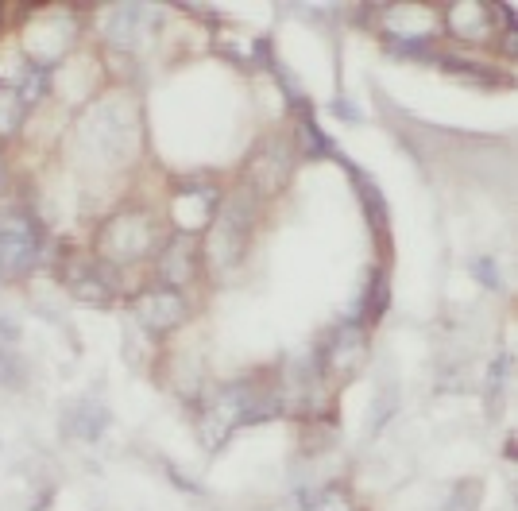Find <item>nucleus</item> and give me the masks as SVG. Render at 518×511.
<instances>
[{"instance_id":"nucleus-1","label":"nucleus","mask_w":518,"mask_h":511,"mask_svg":"<svg viewBox=\"0 0 518 511\" xmlns=\"http://www.w3.org/2000/svg\"><path fill=\"white\" fill-rule=\"evenodd\" d=\"M78 140L86 144V155L116 163L128 151H136L132 148L136 144V117L120 101L105 97V101H97L86 117L78 121Z\"/></svg>"},{"instance_id":"nucleus-2","label":"nucleus","mask_w":518,"mask_h":511,"mask_svg":"<svg viewBox=\"0 0 518 511\" xmlns=\"http://www.w3.org/2000/svg\"><path fill=\"white\" fill-rule=\"evenodd\" d=\"M256 206H259L256 194L240 190L225 210H217L213 233H209V241H205L202 248V256L217 271H229L232 264L244 256V248L252 241V225H256Z\"/></svg>"},{"instance_id":"nucleus-3","label":"nucleus","mask_w":518,"mask_h":511,"mask_svg":"<svg viewBox=\"0 0 518 511\" xmlns=\"http://www.w3.org/2000/svg\"><path fill=\"white\" fill-rule=\"evenodd\" d=\"M101 244V256L113 260V264H132V260H144L147 252H155L159 244V229L144 210H124L105 221V229L97 233Z\"/></svg>"},{"instance_id":"nucleus-4","label":"nucleus","mask_w":518,"mask_h":511,"mask_svg":"<svg viewBox=\"0 0 518 511\" xmlns=\"http://www.w3.org/2000/svg\"><path fill=\"white\" fill-rule=\"evenodd\" d=\"M132 310H136V322H140L147 333H155V337L178 330V326L190 318V302H186V295H182L178 287H163V283L140 291Z\"/></svg>"},{"instance_id":"nucleus-5","label":"nucleus","mask_w":518,"mask_h":511,"mask_svg":"<svg viewBox=\"0 0 518 511\" xmlns=\"http://www.w3.org/2000/svg\"><path fill=\"white\" fill-rule=\"evenodd\" d=\"M290 167H294V151L283 140H271V144H259L256 155L248 159V171H244V190L248 194H275L283 182L290 179Z\"/></svg>"},{"instance_id":"nucleus-6","label":"nucleus","mask_w":518,"mask_h":511,"mask_svg":"<svg viewBox=\"0 0 518 511\" xmlns=\"http://www.w3.org/2000/svg\"><path fill=\"white\" fill-rule=\"evenodd\" d=\"M198 264H202V244H198L194 233H182V237L167 241L163 252H159V279H163V287L190 283L198 275Z\"/></svg>"},{"instance_id":"nucleus-7","label":"nucleus","mask_w":518,"mask_h":511,"mask_svg":"<svg viewBox=\"0 0 518 511\" xmlns=\"http://www.w3.org/2000/svg\"><path fill=\"white\" fill-rule=\"evenodd\" d=\"M62 426H66V434L78 438V442H97V438H105V430L113 426V411H109L105 403H97V399H74V403L62 411Z\"/></svg>"},{"instance_id":"nucleus-8","label":"nucleus","mask_w":518,"mask_h":511,"mask_svg":"<svg viewBox=\"0 0 518 511\" xmlns=\"http://www.w3.org/2000/svg\"><path fill=\"white\" fill-rule=\"evenodd\" d=\"M105 20H109V24H105L109 43H113L116 51H132V47H136V39H140L144 8H140V4H116V8H109V16H105Z\"/></svg>"},{"instance_id":"nucleus-9","label":"nucleus","mask_w":518,"mask_h":511,"mask_svg":"<svg viewBox=\"0 0 518 511\" xmlns=\"http://www.w3.org/2000/svg\"><path fill=\"white\" fill-rule=\"evenodd\" d=\"M449 28L464 35V39H484L488 35V8L484 4H472V0H464V4H453L449 8Z\"/></svg>"},{"instance_id":"nucleus-10","label":"nucleus","mask_w":518,"mask_h":511,"mask_svg":"<svg viewBox=\"0 0 518 511\" xmlns=\"http://www.w3.org/2000/svg\"><path fill=\"white\" fill-rule=\"evenodd\" d=\"M24 101H20V93L12 82H0V140H8V136H16L20 132V124H24Z\"/></svg>"},{"instance_id":"nucleus-11","label":"nucleus","mask_w":518,"mask_h":511,"mask_svg":"<svg viewBox=\"0 0 518 511\" xmlns=\"http://www.w3.org/2000/svg\"><path fill=\"white\" fill-rule=\"evenodd\" d=\"M74 295L82 302H89V306H109L116 295V287L101 275V271H82V279L74 283Z\"/></svg>"},{"instance_id":"nucleus-12","label":"nucleus","mask_w":518,"mask_h":511,"mask_svg":"<svg viewBox=\"0 0 518 511\" xmlns=\"http://www.w3.org/2000/svg\"><path fill=\"white\" fill-rule=\"evenodd\" d=\"M356 175V190H360V198H364V213H368V221H372L375 233H383L387 229V202H383V194L372 186V179L364 175V171H352Z\"/></svg>"},{"instance_id":"nucleus-13","label":"nucleus","mask_w":518,"mask_h":511,"mask_svg":"<svg viewBox=\"0 0 518 511\" xmlns=\"http://www.w3.org/2000/svg\"><path fill=\"white\" fill-rule=\"evenodd\" d=\"M445 511H480V484L476 481H461L449 492V504Z\"/></svg>"},{"instance_id":"nucleus-14","label":"nucleus","mask_w":518,"mask_h":511,"mask_svg":"<svg viewBox=\"0 0 518 511\" xmlns=\"http://www.w3.org/2000/svg\"><path fill=\"white\" fill-rule=\"evenodd\" d=\"M507 357H499V361L488 368V411L495 415L499 411V399H503V388H507Z\"/></svg>"},{"instance_id":"nucleus-15","label":"nucleus","mask_w":518,"mask_h":511,"mask_svg":"<svg viewBox=\"0 0 518 511\" xmlns=\"http://www.w3.org/2000/svg\"><path fill=\"white\" fill-rule=\"evenodd\" d=\"M445 70H453V74H464V78H476V82H488L491 70L488 66H476V62H464V59H441Z\"/></svg>"},{"instance_id":"nucleus-16","label":"nucleus","mask_w":518,"mask_h":511,"mask_svg":"<svg viewBox=\"0 0 518 511\" xmlns=\"http://www.w3.org/2000/svg\"><path fill=\"white\" fill-rule=\"evenodd\" d=\"M472 275H476L480 283H488L491 291H499V287H503V279H499V271H495V260H488V256L472 260Z\"/></svg>"},{"instance_id":"nucleus-17","label":"nucleus","mask_w":518,"mask_h":511,"mask_svg":"<svg viewBox=\"0 0 518 511\" xmlns=\"http://www.w3.org/2000/svg\"><path fill=\"white\" fill-rule=\"evenodd\" d=\"M368 299H372V310H368V318H379V314H383V310H387V279H383V275H379V271H375V279H372V295H368Z\"/></svg>"},{"instance_id":"nucleus-18","label":"nucleus","mask_w":518,"mask_h":511,"mask_svg":"<svg viewBox=\"0 0 518 511\" xmlns=\"http://www.w3.org/2000/svg\"><path fill=\"white\" fill-rule=\"evenodd\" d=\"M16 341H20V326L8 322V318H0V345H16Z\"/></svg>"},{"instance_id":"nucleus-19","label":"nucleus","mask_w":518,"mask_h":511,"mask_svg":"<svg viewBox=\"0 0 518 511\" xmlns=\"http://www.w3.org/2000/svg\"><path fill=\"white\" fill-rule=\"evenodd\" d=\"M167 473H171V481H174V484H182L186 492H202V488H198V484H194V481H186V477H182L178 469H167Z\"/></svg>"},{"instance_id":"nucleus-20","label":"nucleus","mask_w":518,"mask_h":511,"mask_svg":"<svg viewBox=\"0 0 518 511\" xmlns=\"http://www.w3.org/2000/svg\"><path fill=\"white\" fill-rule=\"evenodd\" d=\"M8 186V167H4V159H0V190Z\"/></svg>"}]
</instances>
